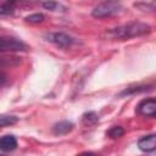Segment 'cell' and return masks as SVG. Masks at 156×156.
Segmentation results:
<instances>
[{
  "mask_svg": "<svg viewBox=\"0 0 156 156\" xmlns=\"http://www.w3.org/2000/svg\"><path fill=\"white\" fill-rule=\"evenodd\" d=\"M121 10H122V6H121L118 2L106 1V2L99 4V5L93 10V16H94V17H98V18L110 17V16H113V15L118 13Z\"/></svg>",
  "mask_w": 156,
  "mask_h": 156,
  "instance_id": "7a4b0ae2",
  "label": "cell"
},
{
  "mask_svg": "<svg viewBox=\"0 0 156 156\" xmlns=\"http://www.w3.org/2000/svg\"><path fill=\"white\" fill-rule=\"evenodd\" d=\"M123 134H124V129H123L122 127H119V126H115V127H112V128L107 132V135H108L110 138H112V139L121 138Z\"/></svg>",
  "mask_w": 156,
  "mask_h": 156,
  "instance_id": "8fae6325",
  "label": "cell"
},
{
  "mask_svg": "<svg viewBox=\"0 0 156 156\" xmlns=\"http://www.w3.org/2000/svg\"><path fill=\"white\" fill-rule=\"evenodd\" d=\"M46 38L49 41L56 44L60 48H69L74 41V39L72 37H69L65 33H50L46 35Z\"/></svg>",
  "mask_w": 156,
  "mask_h": 156,
  "instance_id": "277c9868",
  "label": "cell"
},
{
  "mask_svg": "<svg viewBox=\"0 0 156 156\" xmlns=\"http://www.w3.org/2000/svg\"><path fill=\"white\" fill-rule=\"evenodd\" d=\"M78 156H100V155L94 154V152H83V154H79Z\"/></svg>",
  "mask_w": 156,
  "mask_h": 156,
  "instance_id": "e0dca14e",
  "label": "cell"
},
{
  "mask_svg": "<svg viewBox=\"0 0 156 156\" xmlns=\"http://www.w3.org/2000/svg\"><path fill=\"white\" fill-rule=\"evenodd\" d=\"M13 11V7H12V4L10 2H4V4H0V15H9Z\"/></svg>",
  "mask_w": 156,
  "mask_h": 156,
  "instance_id": "5bb4252c",
  "label": "cell"
},
{
  "mask_svg": "<svg viewBox=\"0 0 156 156\" xmlns=\"http://www.w3.org/2000/svg\"><path fill=\"white\" fill-rule=\"evenodd\" d=\"M26 21L29 22V23H40V22L44 21V15H41V13H33V15L28 16L26 18Z\"/></svg>",
  "mask_w": 156,
  "mask_h": 156,
  "instance_id": "4fadbf2b",
  "label": "cell"
},
{
  "mask_svg": "<svg viewBox=\"0 0 156 156\" xmlns=\"http://www.w3.org/2000/svg\"><path fill=\"white\" fill-rule=\"evenodd\" d=\"M17 122V117L15 116H0V127L10 126Z\"/></svg>",
  "mask_w": 156,
  "mask_h": 156,
  "instance_id": "7c38bea8",
  "label": "cell"
},
{
  "mask_svg": "<svg viewBox=\"0 0 156 156\" xmlns=\"http://www.w3.org/2000/svg\"><path fill=\"white\" fill-rule=\"evenodd\" d=\"M150 30H151L150 26L141 22H133V23H128V24L110 29L105 34L108 39H128V38L146 34Z\"/></svg>",
  "mask_w": 156,
  "mask_h": 156,
  "instance_id": "6da1fadb",
  "label": "cell"
},
{
  "mask_svg": "<svg viewBox=\"0 0 156 156\" xmlns=\"http://www.w3.org/2000/svg\"><path fill=\"white\" fill-rule=\"evenodd\" d=\"M73 128V124L71 122L63 121V122H58L54 126V133L55 134H66L68 132H71Z\"/></svg>",
  "mask_w": 156,
  "mask_h": 156,
  "instance_id": "ba28073f",
  "label": "cell"
},
{
  "mask_svg": "<svg viewBox=\"0 0 156 156\" xmlns=\"http://www.w3.org/2000/svg\"><path fill=\"white\" fill-rule=\"evenodd\" d=\"M136 111H138L140 115H143V116H146V117H155V115H156V100H155L154 98L143 100V101L138 105Z\"/></svg>",
  "mask_w": 156,
  "mask_h": 156,
  "instance_id": "5b68a950",
  "label": "cell"
},
{
  "mask_svg": "<svg viewBox=\"0 0 156 156\" xmlns=\"http://www.w3.org/2000/svg\"><path fill=\"white\" fill-rule=\"evenodd\" d=\"M17 146V140L13 135H4L0 138V150L1 151H12Z\"/></svg>",
  "mask_w": 156,
  "mask_h": 156,
  "instance_id": "52a82bcc",
  "label": "cell"
},
{
  "mask_svg": "<svg viewBox=\"0 0 156 156\" xmlns=\"http://www.w3.org/2000/svg\"><path fill=\"white\" fill-rule=\"evenodd\" d=\"M98 122V115L95 112H88L83 116V123L85 126H93Z\"/></svg>",
  "mask_w": 156,
  "mask_h": 156,
  "instance_id": "30bf717a",
  "label": "cell"
},
{
  "mask_svg": "<svg viewBox=\"0 0 156 156\" xmlns=\"http://www.w3.org/2000/svg\"><path fill=\"white\" fill-rule=\"evenodd\" d=\"M21 62L20 57H16V56H4V57H0V67H9V66H17L18 63Z\"/></svg>",
  "mask_w": 156,
  "mask_h": 156,
  "instance_id": "9c48e42d",
  "label": "cell"
},
{
  "mask_svg": "<svg viewBox=\"0 0 156 156\" xmlns=\"http://www.w3.org/2000/svg\"><path fill=\"white\" fill-rule=\"evenodd\" d=\"M138 146H139L140 150L146 151V152L154 151L156 149V138H155V135L154 134H150V135L143 136L141 139H139Z\"/></svg>",
  "mask_w": 156,
  "mask_h": 156,
  "instance_id": "8992f818",
  "label": "cell"
},
{
  "mask_svg": "<svg viewBox=\"0 0 156 156\" xmlns=\"http://www.w3.org/2000/svg\"><path fill=\"white\" fill-rule=\"evenodd\" d=\"M5 82H6V76H5V73L0 72V85H2Z\"/></svg>",
  "mask_w": 156,
  "mask_h": 156,
  "instance_id": "2e32d148",
  "label": "cell"
},
{
  "mask_svg": "<svg viewBox=\"0 0 156 156\" xmlns=\"http://www.w3.org/2000/svg\"><path fill=\"white\" fill-rule=\"evenodd\" d=\"M43 6L45 7V9H48V10H56L57 7H60V5L58 4H56V2H52V1H49V2H43Z\"/></svg>",
  "mask_w": 156,
  "mask_h": 156,
  "instance_id": "9a60e30c",
  "label": "cell"
},
{
  "mask_svg": "<svg viewBox=\"0 0 156 156\" xmlns=\"http://www.w3.org/2000/svg\"><path fill=\"white\" fill-rule=\"evenodd\" d=\"M27 50V45L16 38L0 37V52L6 51H23Z\"/></svg>",
  "mask_w": 156,
  "mask_h": 156,
  "instance_id": "3957f363",
  "label": "cell"
}]
</instances>
